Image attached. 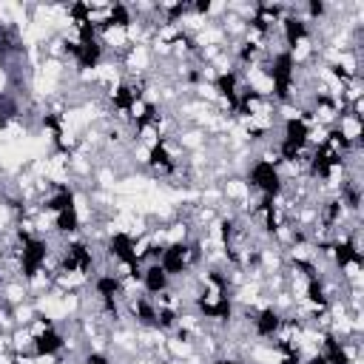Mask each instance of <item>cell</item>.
Instances as JSON below:
<instances>
[{"label": "cell", "mask_w": 364, "mask_h": 364, "mask_svg": "<svg viewBox=\"0 0 364 364\" xmlns=\"http://www.w3.org/2000/svg\"><path fill=\"white\" fill-rule=\"evenodd\" d=\"M139 282H142V293L145 296H159V293H165L171 287V276L159 262H145L142 273H139Z\"/></svg>", "instance_id": "cell-1"}, {"label": "cell", "mask_w": 364, "mask_h": 364, "mask_svg": "<svg viewBox=\"0 0 364 364\" xmlns=\"http://www.w3.org/2000/svg\"><path fill=\"white\" fill-rule=\"evenodd\" d=\"M65 350V333H63V327H48L46 333H40L37 338H34V355H60Z\"/></svg>", "instance_id": "cell-2"}, {"label": "cell", "mask_w": 364, "mask_h": 364, "mask_svg": "<svg viewBox=\"0 0 364 364\" xmlns=\"http://www.w3.org/2000/svg\"><path fill=\"white\" fill-rule=\"evenodd\" d=\"M333 131H338V136H344L350 145L361 142V134H364V122L361 117H353V114H341L333 125Z\"/></svg>", "instance_id": "cell-3"}, {"label": "cell", "mask_w": 364, "mask_h": 364, "mask_svg": "<svg viewBox=\"0 0 364 364\" xmlns=\"http://www.w3.org/2000/svg\"><path fill=\"white\" fill-rule=\"evenodd\" d=\"M9 344H11V353H20V355L34 353V336L28 333V327H14L9 333Z\"/></svg>", "instance_id": "cell-4"}]
</instances>
